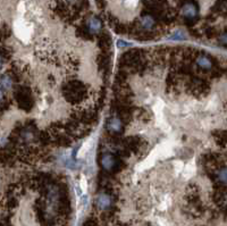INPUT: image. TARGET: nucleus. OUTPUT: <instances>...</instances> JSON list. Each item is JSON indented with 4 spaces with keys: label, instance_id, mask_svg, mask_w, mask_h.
<instances>
[{
    "label": "nucleus",
    "instance_id": "423d86ee",
    "mask_svg": "<svg viewBox=\"0 0 227 226\" xmlns=\"http://www.w3.org/2000/svg\"><path fill=\"white\" fill-rule=\"evenodd\" d=\"M101 26H102V24H101L99 18H96V17H90L86 21L85 28L89 32V34L92 35V34H98L100 32V30H101Z\"/></svg>",
    "mask_w": 227,
    "mask_h": 226
},
{
    "label": "nucleus",
    "instance_id": "1a4fd4ad",
    "mask_svg": "<svg viewBox=\"0 0 227 226\" xmlns=\"http://www.w3.org/2000/svg\"><path fill=\"white\" fill-rule=\"evenodd\" d=\"M194 65L201 71H210L212 68V63L210 58H208L207 56H203V55L196 56L194 58Z\"/></svg>",
    "mask_w": 227,
    "mask_h": 226
},
{
    "label": "nucleus",
    "instance_id": "f03ea898",
    "mask_svg": "<svg viewBox=\"0 0 227 226\" xmlns=\"http://www.w3.org/2000/svg\"><path fill=\"white\" fill-rule=\"evenodd\" d=\"M14 97H15L17 105L21 109L28 111L34 107V99H33V94H32L31 89L25 85H18L15 89L14 92Z\"/></svg>",
    "mask_w": 227,
    "mask_h": 226
},
{
    "label": "nucleus",
    "instance_id": "7ed1b4c3",
    "mask_svg": "<svg viewBox=\"0 0 227 226\" xmlns=\"http://www.w3.org/2000/svg\"><path fill=\"white\" fill-rule=\"evenodd\" d=\"M94 207H96V210L101 211V213L109 211L112 207L111 195L107 192H100L94 200Z\"/></svg>",
    "mask_w": 227,
    "mask_h": 226
},
{
    "label": "nucleus",
    "instance_id": "9b49d317",
    "mask_svg": "<svg viewBox=\"0 0 227 226\" xmlns=\"http://www.w3.org/2000/svg\"><path fill=\"white\" fill-rule=\"evenodd\" d=\"M219 42L224 46H227V34H223L219 37Z\"/></svg>",
    "mask_w": 227,
    "mask_h": 226
},
{
    "label": "nucleus",
    "instance_id": "9d476101",
    "mask_svg": "<svg viewBox=\"0 0 227 226\" xmlns=\"http://www.w3.org/2000/svg\"><path fill=\"white\" fill-rule=\"evenodd\" d=\"M155 18H153V16H151V15H146L140 19V26L142 30H144V31H150V30H152V28L155 27Z\"/></svg>",
    "mask_w": 227,
    "mask_h": 226
},
{
    "label": "nucleus",
    "instance_id": "0eeeda50",
    "mask_svg": "<svg viewBox=\"0 0 227 226\" xmlns=\"http://www.w3.org/2000/svg\"><path fill=\"white\" fill-rule=\"evenodd\" d=\"M182 15L185 19H194L198 15V8L193 2H187L182 7Z\"/></svg>",
    "mask_w": 227,
    "mask_h": 226
},
{
    "label": "nucleus",
    "instance_id": "20e7f679",
    "mask_svg": "<svg viewBox=\"0 0 227 226\" xmlns=\"http://www.w3.org/2000/svg\"><path fill=\"white\" fill-rule=\"evenodd\" d=\"M118 164V158L115 157V155L106 152L101 156V165L107 172H114L117 170Z\"/></svg>",
    "mask_w": 227,
    "mask_h": 226
},
{
    "label": "nucleus",
    "instance_id": "6e6552de",
    "mask_svg": "<svg viewBox=\"0 0 227 226\" xmlns=\"http://www.w3.org/2000/svg\"><path fill=\"white\" fill-rule=\"evenodd\" d=\"M211 172L214 173L216 182L219 183L220 185H227V167L217 166L211 170Z\"/></svg>",
    "mask_w": 227,
    "mask_h": 226
},
{
    "label": "nucleus",
    "instance_id": "f257e3e1",
    "mask_svg": "<svg viewBox=\"0 0 227 226\" xmlns=\"http://www.w3.org/2000/svg\"><path fill=\"white\" fill-rule=\"evenodd\" d=\"M62 97L73 105H80L87 101L90 93L89 88L81 81H71L62 85Z\"/></svg>",
    "mask_w": 227,
    "mask_h": 226
},
{
    "label": "nucleus",
    "instance_id": "39448f33",
    "mask_svg": "<svg viewBox=\"0 0 227 226\" xmlns=\"http://www.w3.org/2000/svg\"><path fill=\"white\" fill-rule=\"evenodd\" d=\"M123 125H124V120H121L117 114L112 115V116L107 120V130H108L110 133H114V134L121 133V130H123Z\"/></svg>",
    "mask_w": 227,
    "mask_h": 226
}]
</instances>
